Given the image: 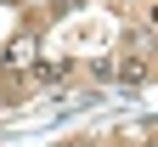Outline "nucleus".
Returning <instances> with one entry per match:
<instances>
[{"label":"nucleus","instance_id":"obj_2","mask_svg":"<svg viewBox=\"0 0 158 147\" xmlns=\"http://www.w3.org/2000/svg\"><path fill=\"white\" fill-rule=\"evenodd\" d=\"M124 51H130V57H147V51H152V34L130 28V34H124Z\"/></svg>","mask_w":158,"mask_h":147},{"label":"nucleus","instance_id":"obj_1","mask_svg":"<svg viewBox=\"0 0 158 147\" xmlns=\"http://www.w3.org/2000/svg\"><path fill=\"white\" fill-rule=\"evenodd\" d=\"M6 62H11V68H23V62H34V34H23V40H17V45L6 51Z\"/></svg>","mask_w":158,"mask_h":147}]
</instances>
